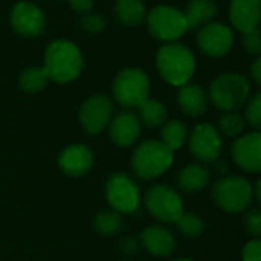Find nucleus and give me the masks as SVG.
Returning <instances> with one entry per match:
<instances>
[{
	"mask_svg": "<svg viewBox=\"0 0 261 261\" xmlns=\"http://www.w3.org/2000/svg\"><path fill=\"white\" fill-rule=\"evenodd\" d=\"M49 80L64 84L80 76L83 55L80 49L67 40H57L49 44L44 54V66Z\"/></svg>",
	"mask_w": 261,
	"mask_h": 261,
	"instance_id": "obj_1",
	"label": "nucleus"
},
{
	"mask_svg": "<svg viewBox=\"0 0 261 261\" xmlns=\"http://www.w3.org/2000/svg\"><path fill=\"white\" fill-rule=\"evenodd\" d=\"M156 66L161 76L171 86L187 84L196 70V60L193 52L179 43H168L162 46L156 55Z\"/></svg>",
	"mask_w": 261,
	"mask_h": 261,
	"instance_id": "obj_2",
	"label": "nucleus"
},
{
	"mask_svg": "<svg viewBox=\"0 0 261 261\" xmlns=\"http://www.w3.org/2000/svg\"><path fill=\"white\" fill-rule=\"evenodd\" d=\"M173 164V151L161 141L142 142L132 156L133 173L142 179L150 180L164 174Z\"/></svg>",
	"mask_w": 261,
	"mask_h": 261,
	"instance_id": "obj_3",
	"label": "nucleus"
},
{
	"mask_svg": "<svg viewBox=\"0 0 261 261\" xmlns=\"http://www.w3.org/2000/svg\"><path fill=\"white\" fill-rule=\"evenodd\" d=\"M211 199L225 213L237 214L251 205L254 199L252 185L246 177L242 176L222 177L213 185Z\"/></svg>",
	"mask_w": 261,
	"mask_h": 261,
	"instance_id": "obj_4",
	"label": "nucleus"
},
{
	"mask_svg": "<svg viewBox=\"0 0 261 261\" xmlns=\"http://www.w3.org/2000/svg\"><path fill=\"white\" fill-rule=\"evenodd\" d=\"M251 95L249 81L234 72L219 75L210 89V96L214 106L223 112H234L242 107Z\"/></svg>",
	"mask_w": 261,
	"mask_h": 261,
	"instance_id": "obj_5",
	"label": "nucleus"
},
{
	"mask_svg": "<svg viewBox=\"0 0 261 261\" xmlns=\"http://www.w3.org/2000/svg\"><path fill=\"white\" fill-rule=\"evenodd\" d=\"M150 93V80L142 69H124L113 81L115 99L127 109L139 107Z\"/></svg>",
	"mask_w": 261,
	"mask_h": 261,
	"instance_id": "obj_6",
	"label": "nucleus"
},
{
	"mask_svg": "<svg viewBox=\"0 0 261 261\" xmlns=\"http://www.w3.org/2000/svg\"><path fill=\"white\" fill-rule=\"evenodd\" d=\"M145 18L148 32L161 41L173 43L188 31L184 12L173 6H156Z\"/></svg>",
	"mask_w": 261,
	"mask_h": 261,
	"instance_id": "obj_7",
	"label": "nucleus"
},
{
	"mask_svg": "<svg viewBox=\"0 0 261 261\" xmlns=\"http://www.w3.org/2000/svg\"><path fill=\"white\" fill-rule=\"evenodd\" d=\"M144 202L148 213L164 223H176L184 213V203L179 194L167 185H156L150 188Z\"/></svg>",
	"mask_w": 261,
	"mask_h": 261,
	"instance_id": "obj_8",
	"label": "nucleus"
},
{
	"mask_svg": "<svg viewBox=\"0 0 261 261\" xmlns=\"http://www.w3.org/2000/svg\"><path fill=\"white\" fill-rule=\"evenodd\" d=\"M106 197L116 213L132 214L138 210L141 194L138 185L122 173L112 174L106 182Z\"/></svg>",
	"mask_w": 261,
	"mask_h": 261,
	"instance_id": "obj_9",
	"label": "nucleus"
},
{
	"mask_svg": "<svg viewBox=\"0 0 261 261\" xmlns=\"http://www.w3.org/2000/svg\"><path fill=\"white\" fill-rule=\"evenodd\" d=\"M190 151L199 162H216L222 153V138L217 128L210 124L197 125L190 135Z\"/></svg>",
	"mask_w": 261,
	"mask_h": 261,
	"instance_id": "obj_10",
	"label": "nucleus"
},
{
	"mask_svg": "<svg viewBox=\"0 0 261 261\" xmlns=\"http://www.w3.org/2000/svg\"><path fill=\"white\" fill-rule=\"evenodd\" d=\"M112 101L106 95H95L83 104L80 110V121L83 128L89 135H98L109 125V122L112 121Z\"/></svg>",
	"mask_w": 261,
	"mask_h": 261,
	"instance_id": "obj_11",
	"label": "nucleus"
},
{
	"mask_svg": "<svg viewBox=\"0 0 261 261\" xmlns=\"http://www.w3.org/2000/svg\"><path fill=\"white\" fill-rule=\"evenodd\" d=\"M234 43L232 31L222 23H206L197 34V44L200 50L210 57H225Z\"/></svg>",
	"mask_w": 261,
	"mask_h": 261,
	"instance_id": "obj_12",
	"label": "nucleus"
},
{
	"mask_svg": "<svg viewBox=\"0 0 261 261\" xmlns=\"http://www.w3.org/2000/svg\"><path fill=\"white\" fill-rule=\"evenodd\" d=\"M11 26L21 37H37L44 31L46 18L37 5L20 2L11 11Z\"/></svg>",
	"mask_w": 261,
	"mask_h": 261,
	"instance_id": "obj_13",
	"label": "nucleus"
},
{
	"mask_svg": "<svg viewBox=\"0 0 261 261\" xmlns=\"http://www.w3.org/2000/svg\"><path fill=\"white\" fill-rule=\"evenodd\" d=\"M232 159L242 170L248 173L261 171V133L254 132L239 138L231 150Z\"/></svg>",
	"mask_w": 261,
	"mask_h": 261,
	"instance_id": "obj_14",
	"label": "nucleus"
},
{
	"mask_svg": "<svg viewBox=\"0 0 261 261\" xmlns=\"http://www.w3.org/2000/svg\"><path fill=\"white\" fill-rule=\"evenodd\" d=\"M142 124L135 112L125 110L118 113L110 121V139L118 147H130L141 136Z\"/></svg>",
	"mask_w": 261,
	"mask_h": 261,
	"instance_id": "obj_15",
	"label": "nucleus"
},
{
	"mask_svg": "<svg viewBox=\"0 0 261 261\" xmlns=\"http://www.w3.org/2000/svg\"><path fill=\"white\" fill-rule=\"evenodd\" d=\"M93 165V154L89 147L83 144H73L64 148L58 158V167L70 177L84 176Z\"/></svg>",
	"mask_w": 261,
	"mask_h": 261,
	"instance_id": "obj_16",
	"label": "nucleus"
},
{
	"mask_svg": "<svg viewBox=\"0 0 261 261\" xmlns=\"http://www.w3.org/2000/svg\"><path fill=\"white\" fill-rule=\"evenodd\" d=\"M147 252L156 257H170L176 248V239L173 232L161 225L145 228L139 237Z\"/></svg>",
	"mask_w": 261,
	"mask_h": 261,
	"instance_id": "obj_17",
	"label": "nucleus"
},
{
	"mask_svg": "<svg viewBox=\"0 0 261 261\" xmlns=\"http://www.w3.org/2000/svg\"><path fill=\"white\" fill-rule=\"evenodd\" d=\"M260 0H232L229 6V20L240 32L246 34L257 29L260 23Z\"/></svg>",
	"mask_w": 261,
	"mask_h": 261,
	"instance_id": "obj_18",
	"label": "nucleus"
},
{
	"mask_svg": "<svg viewBox=\"0 0 261 261\" xmlns=\"http://www.w3.org/2000/svg\"><path fill=\"white\" fill-rule=\"evenodd\" d=\"M177 102L180 110L193 118L203 115L208 109V96L205 90L197 84H184L177 93Z\"/></svg>",
	"mask_w": 261,
	"mask_h": 261,
	"instance_id": "obj_19",
	"label": "nucleus"
},
{
	"mask_svg": "<svg viewBox=\"0 0 261 261\" xmlns=\"http://www.w3.org/2000/svg\"><path fill=\"white\" fill-rule=\"evenodd\" d=\"M210 184V171L200 164H190L179 171L177 185L184 193H199Z\"/></svg>",
	"mask_w": 261,
	"mask_h": 261,
	"instance_id": "obj_20",
	"label": "nucleus"
},
{
	"mask_svg": "<svg viewBox=\"0 0 261 261\" xmlns=\"http://www.w3.org/2000/svg\"><path fill=\"white\" fill-rule=\"evenodd\" d=\"M188 29L205 26L217 15V5L214 0H190L184 12Z\"/></svg>",
	"mask_w": 261,
	"mask_h": 261,
	"instance_id": "obj_21",
	"label": "nucleus"
},
{
	"mask_svg": "<svg viewBox=\"0 0 261 261\" xmlns=\"http://www.w3.org/2000/svg\"><path fill=\"white\" fill-rule=\"evenodd\" d=\"M115 14L122 24L138 26L145 20L147 9L141 0H116Z\"/></svg>",
	"mask_w": 261,
	"mask_h": 261,
	"instance_id": "obj_22",
	"label": "nucleus"
},
{
	"mask_svg": "<svg viewBox=\"0 0 261 261\" xmlns=\"http://www.w3.org/2000/svg\"><path fill=\"white\" fill-rule=\"evenodd\" d=\"M139 121L141 124L147 125L148 128H156L165 124L167 121V109L162 102L158 99H150L147 98L139 107Z\"/></svg>",
	"mask_w": 261,
	"mask_h": 261,
	"instance_id": "obj_23",
	"label": "nucleus"
},
{
	"mask_svg": "<svg viewBox=\"0 0 261 261\" xmlns=\"http://www.w3.org/2000/svg\"><path fill=\"white\" fill-rule=\"evenodd\" d=\"M124 220L116 211H101L93 219V229L101 237H112L122 229Z\"/></svg>",
	"mask_w": 261,
	"mask_h": 261,
	"instance_id": "obj_24",
	"label": "nucleus"
},
{
	"mask_svg": "<svg viewBox=\"0 0 261 261\" xmlns=\"http://www.w3.org/2000/svg\"><path fill=\"white\" fill-rule=\"evenodd\" d=\"M161 136H162L161 142L167 145L171 151H176L187 141V127L182 121H177V119L168 121L164 124Z\"/></svg>",
	"mask_w": 261,
	"mask_h": 261,
	"instance_id": "obj_25",
	"label": "nucleus"
},
{
	"mask_svg": "<svg viewBox=\"0 0 261 261\" xmlns=\"http://www.w3.org/2000/svg\"><path fill=\"white\" fill-rule=\"evenodd\" d=\"M47 81H49V76H47V73H46V70L43 67H29V69H24L20 73V78H18L20 87L24 92H28V93L41 92L46 87Z\"/></svg>",
	"mask_w": 261,
	"mask_h": 261,
	"instance_id": "obj_26",
	"label": "nucleus"
},
{
	"mask_svg": "<svg viewBox=\"0 0 261 261\" xmlns=\"http://www.w3.org/2000/svg\"><path fill=\"white\" fill-rule=\"evenodd\" d=\"M176 226H177L179 232L187 239H196L205 231L203 219L194 213H185V211L176 220Z\"/></svg>",
	"mask_w": 261,
	"mask_h": 261,
	"instance_id": "obj_27",
	"label": "nucleus"
},
{
	"mask_svg": "<svg viewBox=\"0 0 261 261\" xmlns=\"http://www.w3.org/2000/svg\"><path fill=\"white\" fill-rule=\"evenodd\" d=\"M219 127H220V132L225 135V136H239L243 128H245V121L243 118L236 113V112H226L220 119H219Z\"/></svg>",
	"mask_w": 261,
	"mask_h": 261,
	"instance_id": "obj_28",
	"label": "nucleus"
},
{
	"mask_svg": "<svg viewBox=\"0 0 261 261\" xmlns=\"http://www.w3.org/2000/svg\"><path fill=\"white\" fill-rule=\"evenodd\" d=\"M246 121L258 130L261 127V93H255L246 106Z\"/></svg>",
	"mask_w": 261,
	"mask_h": 261,
	"instance_id": "obj_29",
	"label": "nucleus"
},
{
	"mask_svg": "<svg viewBox=\"0 0 261 261\" xmlns=\"http://www.w3.org/2000/svg\"><path fill=\"white\" fill-rule=\"evenodd\" d=\"M243 223H245V229L252 234L254 237H260L261 236V213L260 210L257 208H252L249 210L246 214H245V219H243Z\"/></svg>",
	"mask_w": 261,
	"mask_h": 261,
	"instance_id": "obj_30",
	"label": "nucleus"
},
{
	"mask_svg": "<svg viewBox=\"0 0 261 261\" xmlns=\"http://www.w3.org/2000/svg\"><path fill=\"white\" fill-rule=\"evenodd\" d=\"M243 47L246 52L252 55H258L261 52V34L258 29L243 34Z\"/></svg>",
	"mask_w": 261,
	"mask_h": 261,
	"instance_id": "obj_31",
	"label": "nucleus"
},
{
	"mask_svg": "<svg viewBox=\"0 0 261 261\" xmlns=\"http://www.w3.org/2000/svg\"><path fill=\"white\" fill-rule=\"evenodd\" d=\"M81 26L90 34H98L104 29L106 21L101 15L89 12V14H84V17L81 18Z\"/></svg>",
	"mask_w": 261,
	"mask_h": 261,
	"instance_id": "obj_32",
	"label": "nucleus"
},
{
	"mask_svg": "<svg viewBox=\"0 0 261 261\" xmlns=\"http://www.w3.org/2000/svg\"><path fill=\"white\" fill-rule=\"evenodd\" d=\"M243 261H261V242L251 240L243 248Z\"/></svg>",
	"mask_w": 261,
	"mask_h": 261,
	"instance_id": "obj_33",
	"label": "nucleus"
},
{
	"mask_svg": "<svg viewBox=\"0 0 261 261\" xmlns=\"http://www.w3.org/2000/svg\"><path fill=\"white\" fill-rule=\"evenodd\" d=\"M73 11L80 14H89L95 5V0H69Z\"/></svg>",
	"mask_w": 261,
	"mask_h": 261,
	"instance_id": "obj_34",
	"label": "nucleus"
},
{
	"mask_svg": "<svg viewBox=\"0 0 261 261\" xmlns=\"http://www.w3.org/2000/svg\"><path fill=\"white\" fill-rule=\"evenodd\" d=\"M138 248H139V243H138V240H136L133 236H128V237H125V239L121 242V251H122L124 254H127V255L136 254V252H138Z\"/></svg>",
	"mask_w": 261,
	"mask_h": 261,
	"instance_id": "obj_35",
	"label": "nucleus"
},
{
	"mask_svg": "<svg viewBox=\"0 0 261 261\" xmlns=\"http://www.w3.org/2000/svg\"><path fill=\"white\" fill-rule=\"evenodd\" d=\"M251 75H252V78H254L255 84H257V86H260L261 84V60L260 58H257V60L254 61V64H252V67H251Z\"/></svg>",
	"mask_w": 261,
	"mask_h": 261,
	"instance_id": "obj_36",
	"label": "nucleus"
},
{
	"mask_svg": "<svg viewBox=\"0 0 261 261\" xmlns=\"http://www.w3.org/2000/svg\"><path fill=\"white\" fill-rule=\"evenodd\" d=\"M252 196L255 197L257 202H261V180L258 179L255 187H252Z\"/></svg>",
	"mask_w": 261,
	"mask_h": 261,
	"instance_id": "obj_37",
	"label": "nucleus"
},
{
	"mask_svg": "<svg viewBox=\"0 0 261 261\" xmlns=\"http://www.w3.org/2000/svg\"><path fill=\"white\" fill-rule=\"evenodd\" d=\"M176 261H193V260H187V258H180V260H176Z\"/></svg>",
	"mask_w": 261,
	"mask_h": 261,
	"instance_id": "obj_38",
	"label": "nucleus"
}]
</instances>
